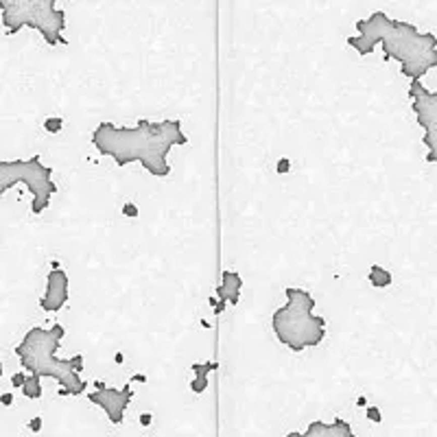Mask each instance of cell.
<instances>
[{"label":"cell","instance_id":"obj_1","mask_svg":"<svg viewBox=\"0 0 437 437\" xmlns=\"http://www.w3.org/2000/svg\"><path fill=\"white\" fill-rule=\"evenodd\" d=\"M92 144L98 153L112 157L118 167L140 162V167L151 175L167 177L171 173V149L188 144V138L180 121H138L136 127L98 123L92 131Z\"/></svg>","mask_w":437,"mask_h":437},{"label":"cell","instance_id":"obj_2","mask_svg":"<svg viewBox=\"0 0 437 437\" xmlns=\"http://www.w3.org/2000/svg\"><path fill=\"white\" fill-rule=\"evenodd\" d=\"M354 29L356 35L348 37L350 48L359 55H369L376 46H383V59L398 62L400 72L411 81H420L437 66V37L433 33H422L411 22L394 20L385 11H374L359 20Z\"/></svg>","mask_w":437,"mask_h":437},{"label":"cell","instance_id":"obj_3","mask_svg":"<svg viewBox=\"0 0 437 437\" xmlns=\"http://www.w3.org/2000/svg\"><path fill=\"white\" fill-rule=\"evenodd\" d=\"M64 335L66 328L62 323H52L50 328H31L16 346V356L29 376L55 378L62 396H81L88 387L81 378L83 356L77 354L72 359H59L57 350L62 346Z\"/></svg>","mask_w":437,"mask_h":437},{"label":"cell","instance_id":"obj_4","mask_svg":"<svg viewBox=\"0 0 437 437\" xmlns=\"http://www.w3.org/2000/svg\"><path fill=\"white\" fill-rule=\"evenodd\" d=\"M287 304L274 310L271 328L276 339L293 352L317 348L326 337V319L315 315V297L306 289L287 287Z\"/></svg>","mask_w":437,"mask_h":437},{"label":"cell","instance_id":"obj_5","mask_svg":"<svg viewBox=\"0 0 437 437\" xmlns=\"http://www.w3.org/2000/svg\"><path fill=\"white\" fill-rule=\"evenodd\" d=\"M3 26L7 35H16L24 26L35 29L48 46L68 44L64 31L68 26L66 11L55 0H0Z\"/></svg>","mask_w":437,"mask_h":437},{"label":"cell","instance_id":"obj_6","mask_svg":"<svg viewBox=\"0 0 437 437\" xmlns=\"http://www.w3.org/2000/svg\"><path fill=\"white\" fill-rule=\"evenodd\" d=\"M16 184H24L33 195L31 212L42 214L50 206L57 193V184L52 180V169L39 160L37 155L29 160H0V197Z\"/></svg>","mask_w":437,"mask_h":437},{"label":"cell","instance_id":"obj_7","mask_svg":"<svg viewBox=\"0 0 437 437\" xmlns=\"http://www.w3.org/2000/svg\"><path fill=\"white\" fill-rule=\"evenodd\" d=\"M409 96H411V107L418 118V125L424 129L422 142L426 144L428 162H435V138H437V94L428 90L422 81H411L409 85Z\"/></svg>","mask_w":437,"mask_h":437},{"label":"cell","instance_id":"obj_8","mask_svg":"<svg viewBox=\"0 0 437 437\" xmlns=\"http://www.w3.org/2000/svg\"><path fill=\"white\" fill-rule=\"evenodd\" d=\"M88 400L92 405H96L98 409H103L112 424H121L125 420V413H127V407L131 405V400H134V389L129 385H125L123 389L105 387V383L96 380L94 392L88 394Z\"/></svg>","mask_w":437,"mask_h":437},{"label":"cell","instance_id":"obj_9","mask_svg":"<svg viewBox=\"0 0 437 437\" xmlns=\"http://www.w3.org/2000/svg\"><path fill=\"white\" fill-rule=\"evenodd\" d=\"M70 300V278L64 269H59L57 262H52V269L46 278V291L39 297V308L44 313H59Z\"/></svg>","mask_w":437,"mask_h":437},{"label":"cell","instance_id":"obj_10","mask_svg":"<svg viewBox=\"0 0 437 437\" xmlns=\"http://www.w3.org/2000/svg\"><path fill=\"white\" fill-rule=\"evenodd\" d=\"M287 437H356L350 422L337 418L333 422H321V420H313L308 424V428L304 433H289Z\"/></svg>","mask_w":437,"mask_h":437},{"label":"cell","instance_id":"obj_11","mask_svg":"<svg viewBox=\"0 0 437 437\" xmlns=\"http://www.w3.org/2000/svg\"><path fill=\"white\" fill-rule=\"evenodd\" d=\"M243 278L236 274V271H223L221 274V287L216 289V295H219V304L214 308L216 315H221V310L232 304V306H236L238 300H241V293H243Z\"/></svg>","mask_w":437,"mask_h":437},{"label":"cell","instance_id":"obj_12","mask_svg":"<svg viewBox=\"0 0 437 437\" xmlns=\"http://www.w3.org/2000/svg\"><path fill=\"white\" fill-rule=\"evenodd\" d=\"M216 369V363L214 361H208V363H195L193 365V380H190V392L193 394H203L210 385L208 376L210 372H214Z\"/></svg>","mask_w":437,"mask_h":437},{"label":"cell","instance_id":"obj_13","mask_svg":"<svg viewBox=\"0 0 437 437\" xmlns=\"http://www.w3.org/2000/svg\"><path fill=\"white\" fill-rule=\"evenodd\" d=\"M367 280H369V284H372L374 289H385V287L392 284V274H389L383 264L374 262L372 267H369V271H367Z\"/></svg>","mask_w":437,"mask_h":437},{"label":"cell","instance_id":"obj_14","mask_svg":"<svg viewBox=\"0 0 437 437\" xmlns=\"http://www.w3.org/2000/svg\"><path fill=\"white\" fill-rule=\"evenodd\" d=\"M39 380L42 378H37V376H29L26 378V383L20 389H22V394H24V398H29V400H39L42 398V385H39Z\"/></svg>","mask_w":437,"mask_h":437},{"label":"cell","instance_id":"obj_15","mask_svg":"<svg viewBox=\"0 0 437 437\" xmlns=\"http://www.w3.org/2000/svg\"><path fill=\"white\" fill-rule=\"evenodd\" d=\"M62 127H64V121L59 116H50V118H46V123H44V129L48 131V134H57V131H62Z\"/></svg>","mask_w":437,"mask_h":437},{"label":"cell","instance_id":"obj_16","mask_svg":"<svg viewBox=\"0 0 437 437\" xmlns=\"http://www.w3.org/2000/svg\"><path fill=\"white\" fill-rule=\"evenodd\" d=\"M367 420H372L374 424H380L383 422V415H380V409L378 407H367Z\"/></svg>","mask_w":437,"mask_h":437},{"label":"cell","instance_id":"obj_17","mask_svg":"<svg viewBox=\"0 0 437 437\" xmlns=\"http://www.w3.org/2000/svg\"><path fill=\"white\" fill-rule=\"evenodd\" d=\"M26 378H29V376H26V374L18 372V374H13V376H11V385H13V387H22L24 383H26Z\"/></svg>","mask_w":437,"mask_h":437},{"label":"cell","instance_id":"obj_18","mask_svg":"<svg viewBox=\"0 0 437 437\" xmlns=\"http://www.w3.org/2000/svg\"><path fill=\"white\" fill-rule=\"evenodd\" d=\"M123 214L125 216H138V208L134 206V203H125V206H123Z\"/></svg>","mask_w":437,"mask_h":437},{"label":"cell","instance_id":"obj_19","mask_svg":"<svg viewBox=\"0 0 437 437\" xmlns=\"http://www.w3.org/2000/svg\"><path fill=\"white\" fill-rule=\"evenodd\" d=\"M29 428L33 433H39L42 431V418H33L31 422H29Z\"/></svg>","mask_w":437,"mask_h":437},{"label":"cell","instance_id":"obj_20","mask_svg":"<svg viewBox=\"0 0 437 437\" xmlns=\"http://www.w3.org/2000/svg\"><path fill=\"white\" fill-rule=\"evenodd\" d=\"M287 171H289V160H287V157H282V160L278 162V173H280V175H284V173H287Z\"/></svg>","mask_w":437,"mask_h":437},{"label":"cell","instance_id":"obj_21","mask_svg":"<svg viewBox=\"0 0 437 437\" xmlns=\"http://www.w3.org/2000/svg\"><path fill=\"white\" fill-rule=\"evenodd\" d=\"M0 402H3L5 407H11L13 405V396L11 394H3V396H0Z\"/></svg>","mask_w":437,"mask_h":437},{"label":"cell","instance_id":"obj_22","mask_svg":"<svg viewBox=\"0 0 437 437\" xmlns=\"http://www.w3.org/2000/svg\"><path fill=\"white\" fill-rule=\"evenodd\" d=\"M140 422H142V426H149V424H151V415H149V413L140 415Z\"/></svg>","mask_w":437,"mask_h":437},{"label":"cell","instance_id":"obj_23","mask_svg":"<svg viewBox=\"0 0 437 437\" xmlns=\"http://www.w3.org/2000/svg\"><path fill=\"white\" fill-rule=\"evenodd\" d=\"M0 378H3V361H0Z\"/></svg>","mask_w":437,"mask_h":437}]
</instances>
